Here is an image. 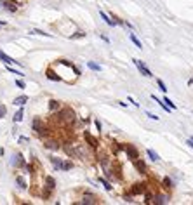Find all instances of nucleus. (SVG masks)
Returning a JSON list of instances; mask_svg holds the SVG:
<instances>
[{
	"instance_id": "c03bdc74",
	"label": "nucleus",
	"mask_w": 193,
	"mask_h": 205,
	"mask_svg": "<svg viewBox=\"0 0 193 205\" xmlns=\"http://www.w3.org/2000/svg\"><path fill=\"white\" fill-rule=\"evenodd\" d=\"M0 5H2V0H0Z\"/></svg>"
},
{
	"instance_id": "aec40b11",
	"label": "nucleus",
	"mask_w": 193,
	"mask_h": 205,
	"mask_svg": "<svg viewBox=\"0 0 193 205\" xmlns=\"http://www.w3.org/2000/svg\"><path fill=\"white\" fill-rule=\"evenodd\" d=\"M26 101H28V96H19V98H16L14 101H12V104H14V106H24Z\"/></svg>"
},
{
	"instance_id": "20e7f679",
	"label": "nucleus",
	"mask_w": 193,
	"mask_h": 205,
	"mask_svg": "<svg viewBox=\"0 0 193 205\" xmlns=\"http://www.w3.org/2000/svg\"><path fill=\"white\" fill-rule=\"evenodd\" d=\"M146 191H148V184H146V183H136V184L130 186L129 193L130 195H134V196H138V195H145Z\"/></svg>"
},
{
	"instance_id": "e433bc0d",
	"label": "nucleus",
	"mask_w": 193,
	"mask_h": 205,
	"mask_svg": "<svg viewBox=\"0 0 193 205\" xmlns=\"http://www.w3.org/2000/svg\"><path fill=\"white\" fill-rule=\"evenodd\" d=\"M16 87H19V89H24L26 85H24V82L23 80H16Z\"/></svg>"
},
{
	"instance_id": "dca6fc26",
	"label": "nucleus",
	"mask_w": 193,
	"mask_h": 205,
	"mask_svg": "<svg viewBox=\"0 0 193 205\" xmlns=\"http://www.w3.org/2000/svg\"><path fill=\"white\" fill-rule=\"evenodd\" d=\"M0 61H2V63H5V64H14V63H18V61H14L10 56H7L5 52H2V50H0Z\"/></svg>"
},
{
	"instance_id": "473e14b6",
	"label": "nucleus",
	"mask_w": 193,
	"mask_h": 205,
	"mask_svg": "<svg viewBox=\"0 0 193 205\" xmlns=\"http://www.w3.org/2000/svg\"><path fill=\"white\" fill-rule=\"evenodd\" d=\"M157 83H158V87H160V90H162V92H167V87H165V83L162 82L160 78H158V80H157Z\"/></svg>"
},
{
	"instance_id": "a211bd4d",
	"label": "nucleus",
	"mask_w": 193,
	"mask_h": 205,
	"mask_svg": "<svg viewBox=\"0 0 193 205\" xmlns=\"http://www.w3.org/2000/svg\"><path fill=\"white\" fill-rule=\"evenodd\" d=\"M51 163L54 165V169H56V171H61L63 160H61V158H58V156H51Z\"/></svg>"
},
{
	"instance_id": "39448f33",
	"label": "nucleus",
	"mask_w": 193,
	"mask_h": 205,
	"mask_svg": "<svg viewBox=\"0 0 193 205\" xmlns=\"http://www.w3.org/2000/svg\"><path fill=\"white\" fill-rule=\"evenodd\" d=\"M84 139H85V143H87V146L89 148H92V150H94V151H96L97 148H99V141H97L96 137L92 136L91 132H84Z\"/></svg>"
},
{
	"instance_id": "7c9ffc66",
	"label": "nucleus",
	"mask_w": 193,
	"mask_h": 205,
	"mask_svg": "<svg viewBox=\"0 0 193 205\" xmlns=\"http://www.w3.org/2000/svg\"><path fill=\"white\" fill-rule=\"evenodd\" d=\"M164 102H165V104H167V106L170 108V110H176V102H172L169 98H164Z\"/></svg>"
},
{
	"instance_id": "f3484780",
	"label": "nucleus",
	"mask_w": 193,
	"mask_h": 205,
	"mask_svg": "<svg viewBox=\"0 0 193 205\" xmlns=\"http://www.w3.org/2000/svg\"><path fill=\"white\" fill-rule=\"evenodd\" d=\"M23 118H24V110H23V106H19V110L16 111V115L12 117V120H14L16 123H19V122H23Z\"/></svg>"
},
{
	"instance_id": "4c0bfd02",
	"label": "nucleus",
	"mask_w": 193,
	"mask_h": 205,
	"mask_svg": "<svg viewBox=\"0 0 193 205\" xmlns=\"http://www.w3.org/2000/svg\"><path fill=\"white\" fill-rule=\"evenodd\" d=\"M146 117L151 118V120H158V117H157V115H153V113H146Z\"/></svg>"
},
{
	"instance_id": "6e6552de",
	"label": "nucleus",
	"mask_w": 193,
	"mask_h": 205,
	"mask_svg": "<svg viewBox=\"0 0 193 205\" xmlns=\"http://www.w3.org/2000/svg\"><path fill=\"white\" fill-rule=\"evenodd\" d=\"M45 77H47L49 80H52V82H63L61 75L54 70V66H47V70H45Z\"/></svg>"
},
{
	"instance_id": "a878e982",
	"label": "nucleus",
	"mask_w": 193,
	"mask_h": 205,
	"mask_svg": "<svg viewBox=\"0 0 193 205\" xmlns=\"http://www.w3.org/2000/svg\"><path fill=\"white\" fill-rule=\"evenodd\" d=\"M87 66H89V68L92 70V71H101V64H97V63H94V61H89V63H87Z\"/></svg>"
},
{
	"instance_id": "cd10ccee",
	"label": "nucleus",
	"mask_w": 193,
	"mask_h": 205,
	"mask_svg": "<svg viewBox=\"0 0 193 205\" xmlns=\"http://www.w3.org/2000/svg\"><path fill=\"white\" fill-rule=\"evenodd\" d=\"M51 195H52V191H51V190H47V188L43 186V191L40 193V196H42L43 200H49V198H51Z\"/></svg>"
},
{
	"instance_id": "f8f14e48",
	"label": "nucleus",
	"mask_w": 193,
	"mask_h": 205,
	"mask_svg": "<svg viewBox=\"0 0 193 205\" xmlns=\"http://www.w3.org/2000/svg\"><path fill=\"white\" fill-rule=\"evenodd\" d=\"M134 167H136V171L139 172V174H148V167H146V163L141 160V158L134 160Z\"/></svg>"
},
{
	"instance_id": "58836bf2",
	"label": "nucleus",
	"mask_w": 193,
	"mask_h": 205,
	"mask_svg": "<svg viewBox=\"0 0 193 205\" xmlns=\"http://www.w3.org/2000/svg\"><path fill=\"white\" fill-rule=\"evenodd\" d=\"M94 125H96L97 131H101V122H99V120H94Z\"/></svg>"
},
{
	"instance_id": "79ce46f5",
	"label": "nucleus",
	"mask_w": 193,
	"mask_h": 205,
	"mask_svg": "<svg viewBox=\"0 0 193 205\" xmlns=\"http://www.w3.org/2000/svg\"><path fill=\"white\" fill-rule=\"evenodd\" d=\"M188 144L193 148V137H188Z\"/></svg>"
},
{
	"instance_id": "9b49d317",
	"label": "nucleus",
	"mask_w": 193,
	"mask_h": 205,
	"mask_svg": "<svg viewBox=\"0 0 193 205\" xmlns=\"http://www.w3.org/2000/svg\"><path fill=\"white\" fill-rule=\"evenodd\" d=\"M10 162H12V165H14V167H21V169L26 165V162H24V156L21 155V153H16V155L12 156V160H10Z\"/></svg>"
},
{
	"instance_id": "9d476101",
	"label": "nucleus",
	"mask_w": 193,
	"mask_h": 205,
	"mask_svg": "<svg viewBox=\"0 0 193 205\" xmlns=\"http://www.w3.org/2000/svg\"><path fill=\"white\" fill-rule=\"evenodd\" d=\"M2 7H5L9 12H16V10L19 9V4L16 0H5V2H2Z\"/></svg>"
},
{
	"instance_id": "423d86ee",
	"label": "nucleus",
	"mask_w": 193,
	"mask_h": 205,
	"mask_svg": "<svg viewBox=\"0 0 193 205\" xmlns=\"http://www.w3.org/2000/svg\"><path fill=\"white\" fill-rule=\"evenodd\" d=\"M43 148L49 150V151H56V150H61V143H59L58 139L51 137V139H45V141H43Z\"/></svg>"
},
{
	"instance_id": "2eb2a0df",
	"label": "nucleus",
	"mask_w": 193,
	"mask_h": 205,
	"mask_svg": "<svg viewBox=\"0 0 193 205\" xmlns=\"http://www.w3.org/2000/svg\"><path fill=\"white\" fill-rule=\"evenodd\" d=\"M45 188H47V190H51L54 193V190H56V179H54L52 176H47V177H45Z\"/></svg>"
},
{
	"instance_id": "4468645a",
	"label": "nucleus",
	"mask_w": 193,
	"mask_h": 205,
	"mask_svg": "<svg viewBox=\"0 0 193 205\" xmlns=\"http://www.w3.org/2000/svg\"><path fill=\"white\" fill-rule=\"evenodd\" d=\"M167 202H169V196H167V195H162V193H157V195L153 196V203H157V205L167 203Z\"/></svg>"
},
{
	"instance_id": "a19ab883",
	"label": "nucleus",
	"mask_w": 193,
	"mask_h": 205,
	"mask_svg": "<svg viewBox=\"0 0 193 205\" xmlns=\"http://www.w3.org/2000/svg\"><path fill=\"white\" fill-rule=\"evenodd\" d=\"M129 102H132L134 106H139V102H136V101H134V99H132V98H129Z\"/></svg>"
},
{
	"instance_id": "6ab92c4d",
	"label": "nucleus",
	"mask_w": 193,
	"mask_h": 205,
	"mask_svg": "<svg viewBox=\"0 0 193 205\" xmlns=\"http://www.w3.org/2000/svg\"><path fill=\"white\" fill-rule=\"evenodd\" d=\"M99 16H101V18H103V21H105L106 25H110V26H115V21L111 19V18H110V16L106 14V12H103V10H99Z\"/></svg>"
},
{
	"instance_id": "c756f323",
	"label": "nucleus",
	"mask_w": 193,
	"mask_h": 205,
	"mask_svg": "<svg viewBox=\"0 0 193 205\" xmlns=\"http://www.w3.org/2000/svg\"><path fill=\"white\" fill-rule=\"evenodd\" d=\"M84 37H85V33H84V31H75L73 35H70V38H72V40H75V38H84Z\"/></svg>"
},
{
	"instance_id": "bb28decb",
	"label": "nucleus",
	"mask_w": 193,
	"mask_h": 205,
	"mask_svg": "<svg viewBox=\"0 0 193 205\" xmlns=\"http://www.w3.org/2000/svg\"><path fill=\"white\" fill-rule=\"evenodd\" d=\"M99 183H101V184H103V188H105V190H106V191H111V190H113V186H111L110 183H108V181L105 179V177H99Z\"/></svg>"
},
{
	"instance_id": "f03ea898",
	"label": "nucleus",
	"mask_w": 193,
	"mask_h": 205,
	"mask_svg": "<svg viewBox=\"0 0 193 205\" xmlns=\"http://www.w3.org/2000/svg\"><path fill=\"white\" fill-rule=\"evenodd\" d=\"M31 129H33V132L37 134V136L43 137V139L52 134V127H49V125L43 122L40 117H35L33 120H31Z\"/></svg>"
},
{
	"instance_id": "5701e85b",
	"label": "nucleus",
	"mask_w": 193,
	"mask_h": 205,
	"mask_svg": "<svg viewBox=\"0 0 193 205\" xmlns=\"http://www.w3.org/2000/svg\"><path fill=\"white\" fill-rule=\"evenodd\" d=\"M111 150H113V153L117 155V153H120L122 150H124V144H122V143H115V141H113V143H111Z\"/></svg>"
},
{
	"instance_id": "2f4dec72",
	"label": "nucleus",
	"mask_w": 193,
	"mask_h": 205,
	"mask_svg": "<svg viewBox=\"0 0 193 205\" xmlns=\"http://www.w3.org/2000/svg\"><path fill=\"white\" fill-rule=\"evenodd\" d=\"M30 33H33V35H43V37H51V33H45V31H42V30H31Z\"/></svg>"
},
{
	"instance_id": "1a4fd4ad",
	"label": "nucleus",
	"mask_w": 193,
	"mask_h": 205,
	"mask_svg": "<svg viewBox=\"0 0 193 205\" xmlns=\"http://www.w3.org/2000/svg\"><path fill=\"white\" fill-rule=\"evenodd\" d=\"M78 203L80 205H94V203H97V196L91 195V193H85V195L78 200Z\"/></svg>"
},
{
	"instance_id": "0eeeda50",
	"label": "nucleus",
	"mask_w": 193,
	"mask_h": 205,
	"mask_svg": "<svg viewBox=\"0 0 193 205\" xmlns=\"http://www.w3.org/2000/svg\"><path fill=\"white\" fill-rule=\"evenodd\" d=\"M132 61H134V64H136V68L139 70V73L141 75H145V77H153V73H151L150 70H148V66H146L145 63H143V61H139V59H132Z\"/></svg>"
},
{
	"instance_id": "412c9836",
	"label": "nucleus",
	"mask_w": 193,
	"mask_h": 205,
	"mask_svg": "<svg viewBox=\"0 0 193 205\" xmlns=\"http://www.w3.org/2000/svg\"><path fill=\"white\" fill-rule=\"evenodd\" d=\"M16 184H18V188H21V190H26V188H28V183L23 179V176L16 177Z\"/></svg>"
},
{
	"instance_id": "37998d69",
	"label": "nucleus",
	"mask_w": 193,
	"mask_h": 205,
	"mask_svg": "<svg viewBox=\"0 0 193 205\" xmlns=\"http://www.w3.org/2000/svg\"><path fill=\"white\" fill-rule=\"evenodd\" d=\"M7 25V21H4V19H0V26H5Z\"/></svg>"
},
{
	"instance_id": "f704fd0d",
	"label": "nucleus",
	"mask_w": 193,
	"mask_h": 205,
	"mask_svg": "<svg viewBox=\"0 0 193 205\" xmlns=\"http://www.w3.org/2000/svg\"><path fill=\"white\" fill-rule=\"evenodd\" d=\"M124 200H125L127 203H132V202H134V195H130V193H129V195L124 196Z\"/></svg>"
},
{
	"instance_id": "393cba45",
	"label": "nucleus",
	"mask_w": 193,
	"mask_h": 205,
	"mask_svg": "<svg viewBox=\"0 0 193 205\" xmlns=\"http://www.w3.org/2000/svg\"><path fill=\"white\" fill-rule=\"evenodd\" d=\"M146 155L150 156V160H151V162H158V160H160V156L157 155V153H155L153 150H146Z\"/></svg>"
},
{
	"instance_id": "72a5a7b5",
	"label": "nucleus",
	"mask_w": 193,
	"mask_h": 205,
	"mask_svg": "<svg viewBox=\"0 0 193 205\" xmlns=\"http://www.w3.org/2000/svg\"><path fill=\"white\" fill-rule=\"evenodd\" d=\"M7 70H9L10 73H14V75H18V77H21V75H23V73H21V71H18V70H14V68H10V64H7Z\"/></svg>"
},
{
	"instance_id": "4be33fe9",
	"label": "nucleus",
	"mask_w": 193,
	"mask_h": 205,
	"mask_svg": "<svg viewBox=\"0 0 193 205\" xmlns=\"http://www.w3.org/2000/svg\"><path fill=\"white\" fill-rule=\"evenodd\" d=\"M73 167H75V163H73L72 160H63V165H61V171H72Z\"/></svg>"
},
{
	"instance_id": "c85d7f7f",
	"label": "nucleus",
	"mask_w": 193,
	"mask_h": 205,
	"mask_svg": "<svg viewBox=\"0 0 193 205\" xmlns=\"http://www.w3.org/2000/svg\"><path fill=\"white\" fill-rule=\"evenodd\" d=\"M162 184H164L165 190H170V188H172V181H170V177H164V179H162Z\"/></svg>"
},
{
	"instance_id": "ddd939ff",
	"label": "nucleus",
	"mask_w": 193,
	"mask_h": 205,
	"mask_svg": "<svg viewBox=\"0 0 193 205\" xmlns=\"http://www.w3.org/2000/svg\"><path fill=\"white\" fill-rule=\"evenodd\" d=\"M61 108H63L61 101H58V99H51V101H49V111H51V113H56V111H59Z\"/></svg>"
},
{
	"instance_id": "c9c22d12",
	"label": "nucleus",
	"mask_w": 193,
	"mask_h": 205,
	"mask_svg": "<svg viewBox=\"0 0 193 205\" xmlns=\"http://www.w3.org/2000/svg\"><path fill=\"white\" fill-rule=\"evenodd\" d=\"M5 111H7V108H5L4 104H0V120L5 117Z\"/></svg>"
},
{
	"instance_id": "f257e3e1",
	"label": "nucleus",
	"mask_w": 193,
	"mask_h": 205,
	"mask_svg": "<svg viewBox=\"0 0 193 205\" xmlns=\"http://www.w3.org/2000/svg\"><path fill=\"white\" fill-rule=\"evenodd\" d=\"M52 122H56L58 125H64V127H72L77 123V113L75 110L70 106H63L59 111L52 113V117H51Z\"/></svg>"
},
{
	"instance_id": "ea45409f",
	"label": "nucleus",
	"mask_w": 193,
	"mask_h": 205,
	"mask_svg": "<svg viewBox=\"0 0 193 205\" xmlns=\"http://www.w3.org/2000/svg\"><path fill=\"white\" fill-rule=\"evenodd\" d=\"M19 143H21V144H23V143H28V137L21 136V137H19Z\"/></svg>"
},
{
	"instance_id": "b1692460",
	"label": "nucleus",
	"mask_w": 193,
	"mask_h": 205,
	"mask_svg": "<svg viewBox=\"0 0 193 205\" xmlns=\"http://www.w3.org/2000/svg\"><path fill=\"white\" fill-rule=\"evenodd\" d=\"M129 38L132 40V44H134L136 47H138V49H143V44H141L139 40H138V37H136L134 33H129Z\"/></svg>"
},
{
	"instance_id": "7ed1b4c3",
	"label": "nucleus",
	"mask_w": 193,
	"mask_h": 205,
	"mask_svg": "<svg viewBox=\"0 0 193 205\" xmlns=\"http://www.w3.org/2000/svg\"><path fill=\"white\" fill-rule=\"evenodd\" d=\"M124 151H125L127 158H129V160H132V162L139 158V151H138V148H136L134 144H129V143H125V144H124Z\"/></svg>"
}]
</instances>
